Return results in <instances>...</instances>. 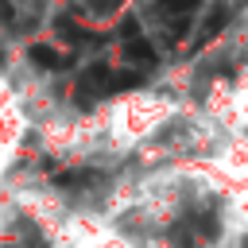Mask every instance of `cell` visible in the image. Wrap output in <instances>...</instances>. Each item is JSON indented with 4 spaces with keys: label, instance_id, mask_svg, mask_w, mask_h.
I'll use <instances>...</instances> for the list:
<instances>
[{
    "label": "cell",
    "instance_id": "obj_1",
    "mask_svg": "<svg viewBox=\"0 0 248 248\" xmlns=\"http://www.w3.org/2000/svg\"><path fill=\"white\" fill-rule=\"evenodd\" d=\"M31 132V120H27V108L12 85V78L0 74V178L19 163L23 155V140Z\"/></svg>",
    "mask_w": 248,
    "mask_h": 248
}]
</instances>
